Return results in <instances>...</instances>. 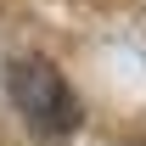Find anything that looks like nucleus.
<instances>
[{
	"label": "nucleus",
	"mask_w": 146,
	"mask_h": 146,
	"mask_svg": "<svg viewBox=\"0 0 146 146\" xmlns=\"http://www.w3.org/2000/svg\"><path fill=\"white\" fill-rule=\"evenodd\" d=\"M6 96H11L17 118L34 129L39 141H68L79 129V118H84L79 96L68 90V79L45 56H11L6 62Z\"/></svg>",
	"instance_id": "obj_1"
}]
</instances>
